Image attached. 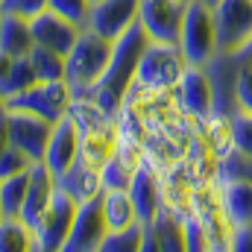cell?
Returning <instances> with one entry per match:
<instances>
[{"instance_id": "6da1fadb", "label": "cell", "mask_w": 252, "mask_h": 252, "mask_svg": "<svg viewBox=\"0 0 252 252\" xmlns=\"http://www.w3.org/2000/svg\"><path fill=\"white\" fill-rule=\"evenodd\" d=\"M150 41H153V38L147 35L144 24H141V21L132 24L124 35L115 41L112 62L106 67L103 79L94 85V91H91L85 100H91V103H94L100 112H106L109 118H121V112H124V106H126V97H129V91H132V85H135V79H138V64L144 59Z\"/></svg>"}, {"instance_id": "5bb4252c", "label": "cell", "mask_w": 252, "mask_h": 252, "mask_svg": "<svg viewBox=\"0 0 252 252\" xmlns=\"http://www.w3.org/2000/svg\"><path fill=\"white\" fill-rule=\"evenodd\" d=\"M82 156V132L76 118L67 112L59 124L53 126V135H50V144H47V153H44V164L62 176L64 170H70Z\"/></svg>"}, {"instance_id": "ffe728a7", "label": "cell", "mask_w": 252, "mask_h": 252, "mask_svg": "<svg viewBox=\"0 0 252 252\" xmlns=\"http://www.w3.org/2000/svg\"><path fill=\"white\" fill-rule=\"evenodd\" d=\"M35 47L32 24L18 15H0V56H30Z\"/></svg>"}, {"instance_id": "603a6c76", "label": "cell", "mask_w": 252, "mask_h": 252, "mask_svg": "<svg viewBox=\"0 0 252 252\" xmlns=\"http://www.w3.org/2000/svg\"><path fill=\"white\" fill-rule=\"evenodd\" d=\"M0 250L38 252V235L24 217H0Z\"/></svg>"}, {"instance_id": "3957f363", "label": "cell", "mask_w": 252, "mask_h": 252, "mask_svg": "<svg viewBox=\"0 0 252 252\" xmlns=\"http://www.w3.org/2000/svg\"><path fill=\"white\" fill-rule=\"evenodd\" d=\"M179 50L188 64H208L217 50V27H214V9L202 0H190L179 35Z\"/></svg>"}, {"instance_id": "cb8c5ba5", "label": "cell", "mask_w": 252, "mask_h": 252, "mask_svg": "<svg viewBox=\"0 0 252 252\" xmlns=\"http://www.w3.org/2000/svg\"><path fill=\"white\" fill-rule=\"evenodd\" d=\"M30 182H32V170L0 179V217H21L30 193Z\"/></svg>"}, {"instance_id": "ba28073f", "label": "cell", "mask_w": 252, "mask_h": 252, "mask_svg": "<svg viewBox=\"0 0 252 252\" xmlns=\"http://www.w3.org/2000/svg\"><path fill=\"white\" fill-rule=\"evenodd\" d=\"M109 235V220H106V193H97L85 202H79L70 238L62 252H100L103 241Z\"/></svg>"}, {"instance_id": "44dd1931", "label": "cell", "mask_w": 252, "mask_h": 252, "mask_svg": "<svg viewBox=\"0 0 252 252\" xmlns=\"http://www.w3.org/2000/svg\"><path fill=\"white\" fill-rule=\"evenodd\" d=\"M0 97H12V94H21L32 85H38V73H35V64L30 56H0Z\"/></svg>"}, {"instance_id": "74e56055", "label": "cell", "mask_w": 252, "mask_h": 252, "mask_svg": "<svg viewBox=\"0 0 252 252\" xmlns=\"http://www.w3.org/2000/svg\"><path fill=\"white\" fill-rule=\"evenodd\" d=\"M185 3H190V0H185Z\"/></svg>"}, {"instance_id": "d590c367", "label": "cell", "mask_w": 252, "mask_h": 252, "mask_svg": "<svg viewBox=\"0 0 252 252\" xmlns=\"http://www.w3.org/2000/svg\"><path fill=\"white\" fill-rule=\"evenodd\" d=\"M202 3H208V6H217V3H220V0H202Z\"/></svg>"}, {"instance_id": "f546056e", "label": "cell", "mask_w": 252, "mask_h": 252, "mask_svg": "<svg viewBox=\"0 0 252 252\" xmlns=\"http://www.w3.org/2000/svg\"><path fill=\"white\" fill-rule=\"evenodd\" d=\"M229 135H232V147H238L241 153H247L252 158V115L250 112H238L229 121Z\"/></svg>"}, {"instance_id": "4dcf8cb0", "label": "cell", "mask_w": 252, "mask_h": 252, "mask_svg": "<svg viewBox=\"0 0 252 252\" xmlns=\"http://www.w3.org/2000/svg\"><path fill=\"white\" fill-rule=\"evenodd\" d=\"M238 56V53H235ZM241 59V56H238ZM235 97H238V106L241 112H250L252 115V59H241L238 67V85H235Z\"/></svg>"}, {"instance_id": "30bf717a", "label": "cell", "mask_w": 252, "mask_h": 252, "mask_svg": "<svg viewBox=\"0 0 252 252\" xmlns=\"http://www.w3.org/2000/svg\"><path fill=\"white\" fill-rule=\"evenodd\" d=\"M188 3L185 0H141L138 21L144 24L147 35L161 44H179L182 24H185Z\"/></svg>"}, {"instance_id": "836d02e7", "label": "cell", "mask_w": 252, "mask_h": 252, "mask_svg": "<svg viewBox=\"0 0 252 252\" xmlns=\"http://www.w3.org/2000/svg\"><path fill=\"white\" fill-rule=\"evenodd\" d=\"M232 252H252V223L244 226H232V241H229Z\"/></svg>"}, {"instance_id": "8d00e7d4", "label": "cell", "mask_w": 252, "mask_h": 252, "mask_svg": "<svg viewBox=\"0 0 252 252\" xmlns=\"http://www.w3.org/2000/svg\"><path fill=\"white\" fill-rule=\"evenodd\" d=\"M91 3H97V0H91Z\"/></svg>"}, {"instance_id": "5b68a950", "label": "cell", "mask_w": 252, "mask_h": 252, "mask_svg": "<svg viewBox=\"0 0 252 252\" xmlns=\"http://www.w3.org/2000/svg\"><path fill=\"white\" fill-rule=\"evenodd\" d=\"M73 91L67 79H53V82H38L21 94L3 97V109H18V112H32L50 124H59L73 106Z\"/></svg>"}, {"instance_id": "2e32d148", "label": "cell", "mask_w": 252, "mask_h": 252, "mask_svg": "<svg viewBox=\"0 0 252 252\" xmlns=\"http://www.w3.org/2000/svg\"><path fill=\"white\" fill-rule=\"evenodd\" d=\"M129 193H132V202H135V211H138V220L141 223H150L164 208V185H161V176L144 158H141V164L135 170V179L129 185Z\"/></svg>"}, {"instance_id": "9c48e42d", "label": "cell", "mask_w": 252, "mask_h": 252, "mask_svg": "<svg viewBox=\"0 0 252 252\" xmlns=\"http://www.w3.org/2000/svg\"><path fill=\"white\" fill-rule=\"evenodd\" d=\"M214 9L217 50L238 53L252 38V0H220Z\"/></svg>"}, {"instance_id": "e575fe53", "label": "cell", "mask_w": 252, "mask_h": 252, "mask_svg": "<svg viewBox=\"0 0 252 252\" xmlns=\"http://www.w3.org/2000/svg\"><path fill=\"white\" fill-rule=\"evenodd\" d=\"M238 56H241V59H252V38L247 41V47H241V50H238Z\"/></svg>"}, {"instance_id": "83f0119b", "label": "cell", "mask_w": 252, "mask_h": 252, "mask_svg": "<svg viewBox=\"0 0 252 252\" xmlns=\"http://www.w3.org/2000/svg\"><path fill=\"white\" fill-rule=\"evenodd\" d=\"M182 229H185V252H208L211 244H208V229L205 223L199 220L196 211H190L182 217Z\"/></svg>"}, {"instance_id": "4fadbf2b", "label": "cell", "mask_w": 252, "mask_h": 252, "mask_svg": "<svg viewBox=\"0 0 252 252\" xmlns=\"http://www.w3.org/2000/svg\"><path fill=\"white\" fill-rule=\"evenodd\" d=\"M141 0H97L91 3L88 27L112 41H118L132 24H138Z\"/></svg>"}, {"instance_id": "f1b7e54d", "label": "cell", "mask_w": 252, "mask_h": 252, "mask_svg": "<svg viewBox=\"0 0 252 252\" xmlns=\"http://www.w3.org/2000/svg\"><path fill=\"white\" fill-rule=\"evenodd\" d=\"M38 161H32L24 150L12 147V144H3L0 150V179L6 176H15V173H24V170H32Z\"/></svg>"}, {"instance_id": "ac0fdd59", "label": "cell", "mask_w": 252, "mask_h": 252, "mask_svg": "<svg viewBox=\"0 0 252 252\" xmlns=\"http://www.w3.org/2000/svg\"><path fill=\"white\" fill-rule=\"evenodd\" d=\"M214 188H217V196H220L223 214L232 226L252 223V179L214 176Z\"/></svg>"}, {"instance_id": "7a4b0ae2", "label": "cell", "mask_w": 252, "mask_h": 252, "mask_svg": "<svg viewBox=\"0 0 252 252\" xmlns=\"http://www.w3.org/2000/svg\"><path fill=\"white\" fill-rule=\"evenodd\" d=\"M112 53H115L112 38L94 32L91 27H82L79 41L67 53V73H64V79H67L76 100H85L94 91V85L103 79L106 67L112 62Z\"/></svg>"}, {"instance_id": "9a60e30c", "label": "cell", "mask_w": 252, "mask_h": 252, "mask_svg": "<svg viewBox=\"0 0 252 252\" xmlns=\"http://www.w3.org/2000/svg\"><path fill=\"white\" fill-rule=\"evenodd\" d=\"M32 35H35V44H44L50 50H59V53H70L73 44L79 41L82 35V27L70 18L59 15L56 9H44L41 15H35L32 21Z\"/></svg>"}, {"instance_id": "277c9868", "label": "cell", "mask_w": 252, "mask_h": 252, "mask_svg": "<svg viewBox=\"0 0 252 252\" xmlns=\"http://www.w3.org/2000/svg\"><path fill=\"white\" fill-rule=\"evenodd\" d=\"M185 56L179 50V44H161V41H150L144 59L138 64V79L132 88H147V91H170L179 85L182 73H185Z\"/></svg>"}, {"instance_id": "52a82bcc", "label": "cell", "mask_w": 252, "mask_h": 252, "mask_svg": "<svg viewBox=\"0 0 252 252\" xmlns=\"http://www.w3.org/2000/svg\"><path fill=\"white\" fill-rule=\"evenodd\" d=\"M76 211H79V202L56 185L47 208L41 211L38 223H35V235H38V252H62L67 238H70V229H73V220H76Z\"/></svg>"}, {"instance_id": "d4e9b609", "label": "cell", "mask_w": 252, "mask_h": 252, "mask_svg": "<svg viewBox=\"0 0 252 252\" xmlns=\"http://www.w3.org/2000/svg\"><path fill=\"white\" fill-rule=\"evenodd\" d=\"M106 193V220H109V229H126L138 220V211H135V202H132V193L129 190H103Z\"/></svg>"}, {"instance_id": "484cf974", "label": "cell", "mask_w": 252, "mask_h": 252, "mask_svg": "<svg viewBox=\"0 0 252 252\" xmlns=\"http://www.w3.org/2000/svg\"><path fill=\"white\" fill-rule=\"evenodd\" d=\"M30 59L35 64V73H38V82H53V79H64L67 73V56L59 50H50L44 44H35Z\"/></svg>"}, {"instance_id": "8fae6325", "label": "cell", "mask_w": 252, "mask_h": 252, "mask_svg": "<svg viewBox=\"0 0 252 252\" xmlns=\"http://www.w3.org/2000/svg\"><path fill=\"white\" fill-rule=\"evenodd\" d=\"M208 79H211V88H214V112L211 118H223V121H232L241 106H238V97H235V85H238V67L241 59L235 53H217L208 64H202Z\"/></svg>"}, {"instance_id": "7c38bea8", "label": "cell", "mask_w": 252, "mask_h": 252, "mask_svg": "<svg viewBox=\"0 0 252 252\" xmlns=\"http://www.w3.org/2000/svg\"><path fill=\"white\" fill-rule=\"evenodd\" d=\"M176 91V100H179V109L196 118V121H208L211 112H214V88H211V79L205 73V67L199 64H188L179 85L173 88Z\"/></svg>"}, {"instance_id": "8992f818", "label": "cell", "mask_w": 252, "mask_h": 252, "mask_svg": "<svg viewBox=\"0 0 252 252\" xmlns=\"http://www.w3.org/2000/svg\"><path fill=\"white\" fill-rule=\"evenodd\" d=\"M50 121L32 115V112H18V109H3L0 115V129H3V144H12L24 150L32 161H44L50 135H53Z\"/></svg>"}, {"instance_id": "d6986e66", "label": "cell", "mask_w": 252, "mask_h": 252, "mask_svg": "<svg viewBox=\"0 0 252 252\" xmlns=\"http://www.w3.org/2000/svg\"><path fill=\"white\" fill-rule=\"evenodd\" d=\"M56 185L62 190H67L76 202H85V199L103 193V176H100V167L88 164V161L79 156V161H76L70 170H64L62 176H56Z\"/></svg>"}, {"instance_id": "4316f807", "label": "cell", "mask_w": 252, "mask_h": 252, "mask_svg": "<svg viewBox=\"0 0 252 252\" xmlns=\"http://www.w3.org/2000/svg\"><path fill=\"white\" fill-rule=\"evenodd\" d=\"M100 252H144V223L135 220L126 229H109Z\"/></svg>"}, {"instance_id": "d6a6232c", "label": "cell", "mask_w": 252, "mask_h": 252, "mask_svg": "<svg viewBox=\"0 0 252 252\" xmlns=\"http://www.w3.org/2000/svg\"><path fill=\"white\" fill-rule=\"evenodd\" d=\"M50 9H56L59 15L76 21L79 27H88V15H91V0H50Z\"/></svg>"}, {"instance_id": "7402d4cb", "label": "cell", "mask_w": 252, "mask_h": 252, "mask_svg": "<svg viewBox=\"0 0 252 252\" xmlns=\"http://www.w3.org/2000/svg\"><path fill=\"white\" fill-rule=\"evenodd\" d=\"M141 164V156L132 153L126 156V144L121 141L115 156L100 167V176H103V190H129L132 179H135V170Z\"/></svg>"}, {"instance_id": "e0dca14e", "label": "cell", "mask_w": 252, "mask_h": 252, "mask_svg": "<svg viewBox=\"0 0 252 252\" xmlns=\"http://www.w3.org/2000/svg\"><path fill=\"white\" fill-rule=\"evenodd\" d=\"M185 250V229L182 217L164 205L150 223H144V252H182Z\"/></svg>"}, {"instance_id": "1f68e13d", "label": "cell", "mask_w": 252, "mask_h": 252, "mask_svg": "<svg viewBox=\"0 0 252 252\" xmlns=\"http://www.w3.org/2000/svg\"><path fill=\"white\" fill-rule=\"evenodd\" d=\"M44 9H50V0H0V15H18L27 21H32Z\"/></svg>"}]
</instances>
